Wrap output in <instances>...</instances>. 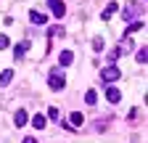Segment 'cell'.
I'll list each match as a JSON object with an SVG mask.
<instances>
[{"label":"cell","mask_w":148,"mask_h":143,"mask_svg":"<svg viewBox=\"0 0 148 143\" xmlns=\"http://www.w3.org/2000/svg\"><path fill=\"white\" fill-rule=\"evenodd\" d=\"M48 85H50V90H64V85H66V77L61 74L58 69H53V72H50V77H48Z\"/></svg>","instance_id":"obj_1"},{"label":"cell","mask_w":148,"mask_h":143,"mask_svg":"<svg viewBox=\"0 0 148 143\" xmlns=\"http://www.w3.org/2000/svg\"><path fill=\"white\" fill-rule=\"evenodd\" d=\"M101 80L103 82H116V80H122V69L119 66H106V69H101Z\"/></svg>","instance_id":"obj_2"},{"label":"cell","mask_w":148,"mask_h":143,"mask_svg":"<svg viewBox=\"0 0 148 143\" xmlns=\"http://www.w3.org/2000/svg\"><path fill=\"white\" fill-rule=\"evenodd\" d=\"M145 11V3H138V0H135V3H127L124 6V13H122V19H132V16H140Z\"/></svg>","instance_id":"obj_3"},{"label":"cell","mask_w":148,"mask_h":143,"mask_svg":"<svg viewBox=\"0 0 148 143\" xmlns=\"http://www.w3.org/2000/svg\"><path fill=\"white\" fill-rule=\"evenodd\" d=\"M48 6H50V11H53V16H56V19H61V16L66 13L64 0H48Z\"/></svg>","instance_id":"obj_4"},{"label":"cell","mask_w":148,"mask_h":143,"mask_svg":"<svg viewBox=\"0 0 148 143\" xmlns=\"http://www.w3.org/2000/svg\"><path fill=\"white\" fill-rule=\"evenodd\" d=\"M116 11H119V3H108V6L103 8V13H101V19H103V21H108V19H111V16H114Z\"/></svg>","instance_id":"obj_5"},{"label":"cell","mask_w":148,"mask_h":143,"mask_svg":"<svg viewBox=\"0 0 148 143\" xmlns=\"http://www.w3.org/2000/svg\"><path fill=\"white\" fill-rule=\"evenodd\" d=\"M27 50H29V40H24V43H18V45H16V50H13V56H16V61H21Z\"/></svg>","instance_id":"obj_6"},{"label":"cell","mask_w":148,"mask_h":143,"mask_svg":"<svg viewBox=\"0 0 148 143\" xmlns=\"http://www.w3.org/2000/svg\"><path fill=\"white\" fill-rule=\"evenodd\" d=\"M13 124H16V127H24V124H27V111L24 109H18L13 114Z\"/></svg>","instance_id":"obj_7"},{"label":"cell","mask_w":148,"mask_h":143,"mask_svg":"<svg viewBox=\"0 0 148 143\" xmlns=\"http://www.w3.org/2000/svg\"><path fill=\"white\" fill-rule=\"evenodd\" d=\"M106 98H108L111 103H119V101H122V93L116 90V87H108V90H106Z\"/></svg>","instance_id":"obj_8"},{"label":"cell","mask_w":148,"mask_h":143,"mask_svg":"<svg viewBox=\"0 0 148 143\" xmlns=\"http://www.w3.org/2000/svg\"><path fill=\"white\" fill-rule=\"evenodd\" d=\"M29 21H32V24H45L48 19H45V13H40V11H32V13H29Z\"/></svg>","instance_id":"obj_9"},{"label":"cell","mask_w":148,"mask_h":143,"mask_svg":"<svg viewBox=\"0 0 148 143\" xmlns=\"http://www.w3.org/2000/svg\"><path fill=\"white\" fill-rule=\"evenodd\" d=\"M71 61H74V56H71V50H64L61 56H58V64H61V66H69Z\"/></svg>","instance_id":"obj_10"},{"label":"cell","mask_w":148,"mask_h":143,"mask_svg":"<svg viewBox=\"0 0 148 143\" xmlns=\"http://www.w3.org/2000/svg\"><path fill=\"white\" fill-rule=\"evenodd\" d=\"M82 122H85V117H82L79 111H74V114L69 117V124H71V127H79V124H82Z\"/></svg>","instance_id":"obj_11"},{"label":"cell","mask_w":148,"mask_h":143,"mask_svg":"<svg viewBox=\"0 0 148 143\" xmlns=\"http://www.w3.org/2000/svg\"><path fill=\"white\" fill-rule=\"evenodd\" d=\"M32 127L42 130V127H45V117H42V114H34V117H32Z\"/></svg>","instance_id":"obj_12"},{"label":"cell","mask_w":148,"mask_h":143,"mask_svg":"<svg viewBox=\"0 0 148 143\" xmlns=\"http://www.w3.org/2000/svg\"><path fill=\"white\" fill-rule=\"evenodd\" d=\"M11 80H13V72H11V69L0 72V85H11Z\"/></svg>","instance_id":"obj_13"},{"label":"cell","mask_w":148,"mask_h":143,"mask_svg":"<svg viewBox=\"0 0 148 143\" xmlns=\"http://www.w3.org/2000/svg\"><path fill=\"white\" fill-rule=\"evenodd\" d=\"M85 101H87L90 106H95V103H98V93H95V90H87V93H85Z\"/></svg>","instance_id":"obj_14"},{"label":"cell","mask_w":148,"mask_h":143,"mask_svg":"<svg viewBox=\"0 0 148 143\" xmlns=\"http://www.w3.org/2000/svg\"><path fill=\"white\" fill-rule=\"evenodd\" d=\"M48 37H64V27H50L48 29Z\"/></svg>","instance_id":"obj_15"},{"label":"cell","mask_w":148,"mask_h":143,"mask_svg":"<svg viewBox=\"0 0 148 143\" xmlns=\"http://www.w3.org/2000/svg\"><path fill=\"white\" fill-rule=\"evenodd\" d=\"M143 24H145L143 19H140V21H132V24H130V27H127V34H132V32H138V29H143Z\"/></svg>","instance_id":"obj_16"},{"label":"cell","mask_w":148,"mask_h":143,"mask_svg":"<svg viewBox=\"0 0 148 143\" xmlns=\"http://www.w3.org/2000/svg\"><path fill=\"white\" fill-rule=\"evenodd\" d=\"M145 58H148V48L143 45V48L138 50V64H145Z\"/></svg>","instance_id":"obj_17"},{"label":"cell","mask_w":148,"mask_h":143,"mask_svg":"<svg viewBox=\"0 0 148 143\" xmlns=\"http://www.w3.org/2000/svg\"><path fill=\"white\" fill-rule=\"evenodd\" d=\"M11 45V37H8V34H0V50H5Z\"/></svg>","instance_id":"obj_18"},{"label":"cell","mask_w":148,"mask_h":143,"mask_svg":"<svg viewBox=\"0 0 148 143\" xmlns=\"http://www.w3.org/2000/svg\"><path fill=\"white\" fill-rule=\"evenodd\" d=\"M48 117H50V119H56V122H58V109H56V106H50V109H48Z\"/></svg>","instance_id":"obj_19"},{"label":"cell","mask_w":148,"mask_h":143,"mask_svg":"<svg viewBox=\"0 0 148 143\" xmlns=\"http://www.w3.org/2000/svg\"><path fill=\"white\" fill-rule=\"evenodd\" d=\"M24 143H37V140L34 138H24Z\"/></svg>","instance_id":"obj_20"}]
</instances>
